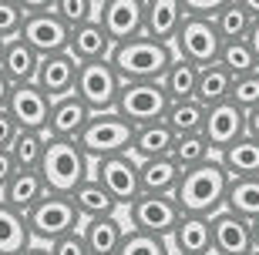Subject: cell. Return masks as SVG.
Masks as SVG:
<instances>
[{"label": "cell", "instance_id": "6da1fadb", "mask_svg": "<svg viewBox=\"0 0 259 255\" xmlns=\"http://www.w3.org/2000/svg\"><path fill=\"white\" fill-rule=\"evenodd\" d=\"M229 171L222 168L219 155L209 158L199 168L182 171L179 188H175V205L182 208V215H205L212 218L215 212L226 208V191H229Z\"/></svg>", "mask_w": 259, "mask_h": 255}, {"label": "cell", "instance_id": "7a4b0ae2", "mask_svg": "<svg viewBox=\"0 0 259 255\" xmlns=\"http://www.w3.org/2000/svg\"><path fill=\"white\" fill-rule=\"evenodd\" d=\"M108 61L115 64L121 84H135V81H162V74L175 61V50H172V44H162V40L135 37V40H125V44H115Z\"/></svg>", "mask_w": 259, "mask_h": 255}, {"label": "cell", "instance_id": "3957f363", "mask_svg": "<svg viewBox=\"0 0 259 255\" xmlns=\"http://www.w3.org/2000/svg\"><path fill=\"white\" fill-rule=\"evenodd\" d=\"M40 178L48 185L51 195H71L81 181L91 178V158L81 151L77 141H64V138H48L44 148V161H40Z\"/></svg>", "mask_w": 259, "mask_h": 255}, {"label": "cell", "instance_id": "277c9868", "mask_svg": "<svg viewBox=\"0 0 259 255\" xmlns=\"http://www.w3.org/2000/svg\"><path fill=\"white\" fill-rule=\"evenodd\" d=\"M24 218H27L30 238L37 245H51V242H58V238H64V235L81 228V215H77L74 201L67 198V195H51V191Z\"/></svg>", "mask_w": 259, "mask_h": 255}, {"label": "cell", "instance_id": "5b68a950", "mask_svg": "<svg viewBox=\"0 0 259 255\" xmlns=\"http://www.w3.org/2000/svg\"><path fill=\"white\" fill-rule=\"evenodd\" d=\"M132 131L135 128L118 111L91 114V121L84 124L77 144H81V151L91 161L111 158V155H132Z\"/></svg>", "mask_w": 259, "mask_h": 255}, {"label": "cell", "instance_id": "8992f818", "mask_svg": "<svg viewBox=\"0 0 259 255\" xmlns=\"http://www.w3.org/2000/svg\"><path fill=\"white\" fill-rule=\"evenodd\" d=\"M172 97L165 94L162 81H135V84H121L115 111L125 118L132 128L138 124H152V121H165Z\"/></svg>", "mask_w": 259, "mask_h": 255}, {"label": "cell", "instance_id": "52a82bcc", "mask_svg": "<svg viewBox=\"0 0 259 255\" xmlns=\"http://www.w3.org/2000/svg\"><path fill=\"white\" fill-rule=\"evenodd\" d=\"M74 94L91 108V114L115 111L118 94H121V77H118L111 61H91L77 67V84Z\"/></svg>", "mask_w": 259, "mask_h": 255}, {"label": "cell", "instance_id": "ba28073f", "mask_svg": "<svg viewBox=\"0 0 259 255\" xmlns=\"http://www.w3.org/2000/svg\"><path fill=\"white\" fill-rule=\"evenodd\" d=\"M172 50L175 57H182V61H189L195 67L215 64L222 50V37L212 27V17H185L182 27L175 30V37H172Z\"/></svg>", "mask_w": 259, "mask_h": 255}, {"label": "cell", "instance_id": "9c48e42d", "mask_svg": "<svg viewBox=\"0 0 259 255\" xmlns=\"http://www.w3.org/2000/svg\"><path fill=\"white\" fill-rule=\"evenodd\" d=\"M91 178L118 201V208H128L142 195V178H138V161L132 155H111V158L91 161Z\"/></svg>", "mask_w": 259, "mask_h": 255}, {"label": "cell", "instance_id": "30bf717a", "mask_svg": "<svg viewBox=\"0 0 259 255\" xmlns=\"http://www.w3.org/2000/svg\"><path fill=\"white\" fill-rule=\"evenodd\" d=\"M179 218H182V208L175 205L172 195H138L128 205V225L135 232H148V235L158 238L172 235Z\"/></svg>", "mask_w": 259, "mask_h": 255}, {"label": "cell", "instance_id": "8fae6325", "mask_svg": "<svg viewBox=\"0 0 259 255\" xmlns=\"http://www.w3.org/2000/svg\"><path fill=\"white\" fill-rule=\"evenodd\" d=\"M95 20L105 27L111 44L145 37V0H108L98 7Z\"/></svg>", "mask_w": 259, "mask_h": 255}, {"label": "cell", "instance_id": "7c38bea8", "mask_svg": "<svg viewBox=\"0 0 259 255\" xmlns=\"http://www.w3.org/2000/svg\"><path fill=\"white\" fill-rule=\"evenodd\" d=\"M246 134V111L236 108L232 101L212 104L205 108V124H202V138L209 141L212 155H222L229 144H236Z\"/></svg>", "mask_w": 259, "mask_h": 255}, {"label": "cell", "instance_id": "4fadbf2b", "mask_svg": "<svg viewBox=\"0 0 259 255\" xmlns=\"http://www.w3.org/2000/svg\"><path fill=\"white\" fill-rule=\"evenodd\" d=\"M20 37L27 40L40 57H48V54H61V50H67L71 27H67L54 10H34V14H27V20H24Z\"/></svg>", "mask_w": 259, "mask_h": 255}, {"label": "cell", "instance_id": "5bb4252c", "mask_svg": "<svg viewBox=\"0 0 259 255\" xmlns=\"http://www.w3.org/2000/svg\"><path fill=\"white\" fill-rule=\"evenodd\" d=\"M10 118L17 121L20 131H44L48 134V118H51V97L37 84H14L7 101Z\"/></svg>", "mask_w": 259, "mask_h": 255}, {"label": "cell", "instance_id": "9a60e30c", "mask_svg": "<svg viewBox=\"0 0 259 255\" xmlns=\"http://www.w3.org/2000/svg\"><path fill=\"white\" fill-rule=\"evenodd\" d=\"M77 61L67 50L61 54H48L40 57V67H37V77H34V84L51 97V101H58V97H67L74 94V84H77Z\"/></svg>", "mask_w": 259, "mask_h": 255}, {"label": "cell", "instance_id": "2e32d148", "mask_svg": "<svg viewBox=\"0 0 259 255\" xmlns=\"http://www.w3.org/2000/svg\"><path fill=\"white\" fill-rule=\"evenodd\" d=\"M212 252L215 255H252V225L232 212L212 215Z\"/></svg>", "mask_w": 259, "mask_h": 255}, {"label": "cell", "instance_id": "e0dca14e", "mask_svg": "<svg viewBox=\"0 0 259 255\" xmlns=\"http://www.w3.org/2000/svg\"><path fill=\"white\" fill-rule=\"evenodd\" d=\"M165 242L172 255H212V218L182 215Z\"/></svg>", "mask_w": 259, "mask_h": 255}, {"label": "cell", "instance_id": "ac0fdd59", "mask_svg": "<svg viewBox=\"0 0 259 255\" xmlns=\"http://www.w3.org/2000/svg\"><path fill=\"white\" fill-rule=\"evenodd\" d=\"M91 121V108L77 94H67L51 101V118H48V138H64V141H77L84 124Z\"/></svg>", "mask_w": 259, "mask_h": 255}, {"label": "cell", "instance_id": "d6986e66", "mask_svg": "<svg viewBox=\"0 0 259 255\" xmlns=\"http://www.w3.org/2000/svg\"><path fill=\"white\" fill-rule=\"evenodd\" d=\"M111 37L105 34V27L98 20H88V24H77L71 27V37H67V54L74 57L77 64H91V61H108L111 57Z\"/></svg>", "mask_w": 259, "mask_h": 255}, {"label": "cell", "instance_id": "ffe728a7", "mask_svg": "<svg viewBox=\"0 0 259 255\" xmlns=\"http://www.w3.org/2000/svg\"><path fill=\"white\" fill-rule=\"evenodd\" d=\"M182 20H185L182 0H145V37L172 44Z\"/></svg>", "mask_w": 259, "mask_h": 255}, {"label": "cell", "instance_id": "44dd1931", "mask_svg": "<svg viewBox=\"0 0 259 255\" xmlns=\"http://www.w3.org/2000/svg\"><path fill=\"white\" fill-rule=\"evenodd\" d=\"M40 67V54L30 47L24 37H14L4 44V57H0V71L14 81V84H34Z\"/></svg>", "mask_w": 259, "mask_h": 255}, {"label": "cell", "instance_id": "7402d4cb", "mask_svg": "<svg viewBox=\"0 0 259 255\" xmlns=\"http://www.w3.org/2000/svg\"><path fill=\"white\" fill-rule=\"evenodd\" d=\"M128 225L118 215H105V218H91V222H81V235H84L91 255H115L125 242Z\"/></svg>", "mask_w": 259, "mask_h": 255}, {"label": "cell", "instance_id": "603a6c76", "mask_svg": "<svg viewBox=\"0 0 259 255\" xmlns=\"http://www.w3.org/2000/svg\"><path fill=\"white\" fill-rule=\"evenodd\" d=\"M175 134L165 121H152V124H138L132 131V158L145 161V158H165L172 155Z\"/></svg>", "mask_w": 259, "mask_h": 255}, {"label": "cell", "instance_id": "cb8c5ba5", "mask_svg": "<svg viewBox=\"0 0 259 255\" xmlns=\"http://www.w3.org/2000/svg\"><path fill=\"white\" fill-rule=\"evenodd\" d=\"M48 195V185L40 178V171H14V178L7 181V188L0 191V201H7L10 208H17L20 215H27Z\"/></svg>", "mask_w": 259, "mask_h": 255}, {"label": "cell", "instance_id": "d4e9b609", "mask_svg": "<svg viewBox=\"0 0 259 255\" xmlns=\"http://www.w3.org/2000/svg\"><path fill=\"white\" fill-rule=\"evenodd\" d=\"M138 178H142V195H175L182 171H179V165L165 155V158L138 161Z\"/></svg>", "mask_w": 259, "mask_h": 255}, {"label": "cell", "instance_id": "484cf974", "mask_svg": "<svg viewBox=\"0 0 259 255\" xmlns=\"http://www.w3.org/2000/svg\"><path fill=\"white\" fill-rule=\"evenodd\" d=\"M219 161L229 171V178H259V138L242 134L239 141L219 155Z\"/></svg>", "mask_w": 259, "mask_h": 255}, {"label": "cell", "instance_id": "4316f807", "mask_svg": "<svg viewBox=\"0 0 259 255\" xmlns=\"http://www.w3.org/2000/svg\"><path fill=\"white\" fill-rule=\"evenodd\" d=\"M67 198L74 201V208H77V215H81V222H91V218H105V215H115L118 212V201L108 195L101 185H98L95 178H88V181H81Z\"/></svg>", "mask_w": 259, "mask_h": 255}, {"label": "cell", "instance_id": "83f0119b", "mask_svg": "<svg viewBox=\"0 0 259 255\" xmlns=\"http://www.w3.org/2000/svg\"><path fill=\"white\" fill-rule=\"evenodd\" d=\"M27 245H34L27 218L7 201H0V255H20Z\"/></svg>", "mask_w": 259, "mask_h": 255}, {"label": "cell", "instance_id": "f1b7e54d", "mask_svg": "<svg viewBox=\"0 0 259 255\" xmlns=\"http://www.w3.org/2000/svg\"><path fill=\"white\" fill-rule=\"evenodd\" d=\"M232 94V74L215 61V64H205L199 67V87H195V101L212 108V104H222L229 101Z\"/></svg>", "mask_w": 259, "mask_h": 255}, {"label": "cell", "instance_id": "f546056e", "mask_svg": "<svg viewBox=\"0 0 259 255\" xmlns=\"http://www.w3.org/2000/svg\"><path fill=\"white\" fill-rule=\"evenodd\" d=\"M44 148H48V134L44 131H17L7 155L14 158L17 171H37L40 161H44Z\"/></svg>", "mask_w": 259, "mask_h": 255}, {"label": "cell", "instance_id": "4dcf8cb0", "mask_svg": "<svg viewBox=\"0 0 259 255\" xmlns=\"http://www.w3.org/2000/svg\"><path fill=\"white\" fill-rule=\"evenodd\" d=\"M226 212L256 222L259 218V178H232L226 191Z\"/></svg>", "mask_w": 259, "mask_h": 255}, {"label": "cell", "instance_id": "1f68e13d", "mask_svg": "<svg viewBox=\"0 0 259 255\" xmlns=\"http://www.w3.org/2000/svg\"><path fill=\"white\" fill-rule=\"evenodd\" d=\"M252 24H256V17H252L246 7H239L236 0L226 4V7L212 17V27H215V34L222 37V44H229V40H246L249 30H252Z\"/></svg>", "mask_w": 259, "mask_h": 255}, {"label": "cell", "instance_id": "d6a6232c", "mask_svg": "<svg viewBox=\"0 0 259 255\" xmlns=\"http://www.w3.org/2000/svg\"><path fill=\"white\" fill-rule=\"evenodd\" d=\"M162 87H165V94L172 97V101H189V97H195L199 67L189 64V61H182V57H175L172 64H168V71L162 74Z\"/></svg>", "mask_w": 259, "mask_h": 255}, {"label": "cell", "instance_id": "836d02e7", "mask_svg": "<svg viewBox=\"0 0 259 255\" xmlns=\"http://www.w3.org/2000/svg\"><path fill=\"white\" fill-rule=\"evenodd\" d=\"M165 124L172 128V134H202V124H205V104H199L195 97L189 101H172L168 111H165Z\"/></svg>", "mask_w": 259, "mask_h": 255}, {"label": "cell", "instance_id": "e575fe53", "mask_svg": "<svg viewBox=\"0 0 259 255\" xmlns=\"http://www.w3.org/2000/svg\"><path fill=\"white\" fill-rule=\"evenodd\" d=\"M168 158L179 165V171H189V168H199V165H205L209 158H215L209 148V141L202 138V134H179L172 144V155Z\"/></svg>", "mask_w": 259, "mask_h": 255}, {"label": "cell", "instance_id": "d590c367", "mask_svg": "<svg viewBox=\"0 0 259 255\" xmlns=\"http://www.w3.org/2000/svg\"><path fill=\"white\" fill-rule=\"evenodd\" d=\"M219 64L226 67L232 77L249 74V71H259V67H256V57H252V50H249V44H246V40H229V44H222Z\"/></svg>", "mask_w": 259, "mask_h": 255}, {"label": "cell", "instance_id": "8d00e7d4", "mask_svg": "<svg viewBox=\"0 0 259 255\" xmlns=\"http://www.w3.org/2000/svg\"><path fill=\"white\" fill-rule=\"evenodd\" d=\"M115 255H172V252H168V242H165V238L128 228L125 242H121V248H118Z\"/></svg>", "mask_w": 259, "mask_h": 255}, {"label": "cell", "instance_id": "74e56055", "mask_svg": "<svg viewBox=\"0 0 259 255\" xmlns=\"http://www.w3.org/2000/svg\"><path fill=\"white\" fill-rule=\"evenodd\" d=\"M229 101L242 111H252L259 108V71H249V74H239L232 77V94Z\"/></svg>", "mask_w": 259, "mask_h": 255}, {"label": "cell", "instance_id": "f35d334b", "mask_svg": "<svg viewBox=\"0 0 259 255\" xmlns=\"http://www.w3.org/2000/svg\"><path fill=\"white\" fill-rule=\"evenodd\" d=\"M51 10L64 20L67 27H77V24H88V20L98 17V7L91 4V0H54Z\"/></svg>", "mask_w": 259, "mask_h": 255}, {"label": "cell", "instance_id": "ab89813d", "mask_svg": "<svg viewBox=\"0 0 259 255\" xmlns=\"http://www.w3.org/2000/svg\"><path fill=\"white\" fill-rule=\"evenodd\" d=\"M27 20V10L17 0H0V40H14L20 37V27Z\"/></svg>", "mask_w": 259, "mask_h": 255}, {"label": "cell", "instance_id": "60d3db41", "mask_svg": "<svg viewBox=\"0 0 259 255\" xmlns=\"http://www.w3.org/2000/svg\"><path fill=\"white\" fill-rule=\"evenodd\" d=\"M48 248H51V255H91L84 235H81V228L71 232V235H64V238H58V242H51Z\"/></svg>", "mask_w": 259, "mask_h": 255}, {"label": "cell", "instance_id": "b9f144b4", "mask_svg": "<svg viewBox=\"0 0 259 255\" xmlns=\"http://www.w3.org/2000/svg\"><path fill=\"white\" fill-rule=\"evenodd\" d=\"M226 4H232V0H182L185 17H215Z\"/></svg>", "mask_w": 259, "mask_h": 255}, {"label": "cell", "instance_id": "7bdbcfd3", "mask_svg": "<svg viewBox=\"0 0 259 255\" xmlns=\"http://www.w3.org/2000/svg\"><path fill=\"white\" fill-rule=\"evenodd\" d=\"M17 121L10 118V111L7 108H0V151H7L10 144H14V138H17Z\"/></svg>", "mask_w": 259, "mask_h": 255}, {"label": "cell", "instance_id": "ee69618b", "mask_svg": "<svg viewBox=\"0 0 259 255\" xmlns=\"http://www.w3.org/2000/svg\"><path fill=\"white\" fill-rule=\"evenodd\" d=\"M14 171H17L14 168V158H10L7 151H0V191L7 188V181L14 178Z\"/></svg>", "mask_w": 259, "mask_h": 255}, {"label": "cell", "instance_id": "f6af8a7d", "mask_svg": "<svg viewBox=\"0 0 259 255\" xmlns=\"http://www.w3.org/2000/svg\"><path fill=\"white\" fill-rule=\"evenodd\" d=\"M10 91H14V81H10L4 71H0V108H7V101H10Z\"/></svg>", "mask_w": 259, "mask_h": 255}, {"label": "cell", "instance_id": "bcb514c9", "mask_svg": "<svg viewBox=\"0 0 259 255\" xmlns=\"http://www.w3.org/2000/svg\"><path fill=\"white\" fill-rule=\"evenodd\" d=\"M246 134H252V138H259V108H252V111H246Z\"/></svg>", "mask_w": 259, "mask_h": 255}, {"label": "cell", "instance_id": "7dc6e473", "mask_svg": "<svg viewBox=\"0 0 259 255\" xmlns=\"http://www.w3.org/2000/svg\"><path fill=\"white\" fill-rule=\"evenodd\" d=\"M246 44H249L252 57H256V67H259V20L252 24V30H249V37H246Z\"/></svg>", "mask_w": 259, "mask_h": 255}, {"label": "cell", "instance_id": "c3c4849f", "mask_svg": "<svg viewBox=\"0 0 259 255\" xmlns=\"http://www.w3.org/2000/svg\"><path fill=\"white\" fill-rule=\"evenodd\" d=\"M17 4L27 10V14H34V10H51V4H54V0H17Z\"/></svg>", "mask_w": 259, "mask_h": 255}, {"label": "cell", "instance_id": "681fc988", "mask_svg": "<svg viewBox=\"0 0 259 255\" xmlns=\"http://www.w3.org/2000/svg\"><path fill=\"white\" fill-rule=\"evenodd\" d=\"M20 255H51V248H48V245H37V242H34V245H27Z\"/></svg>", "mask_w": 259, "mask_h": 255}, {"label": "cell", "instance_id": "f907efd6", "mask_svg": "<svg viewBox=\"0 0 259 255\" xmlns=\"http://www.w3.org/2000/svg\"><path fill=\"white\" fill-rule=\"evenodd\" d=\"M236 4H239V7H246V10L252 14V17L259 20V0H236Z\"/></svg>", "mask_w": 259, "mask_h": 255}, {"label": "cell", "instance_id": "816d5d0a", "mask_svg": "<svg viewBox=\"0 0 259 255\" xmlns=\"http://www.w3.org/2000/svg\"><path fill=\"white\" fill-rule=\"evenodd\" d=\"M249 225H252V252H259V218L249 222Z\"/></svg>", "mask_w": 259, "mask_h": 255}, {"label": "cell", "instance_id": "f5cc1de1", "mask_svg": "<svg viewBox=\"0 0 259 255\" xmlns=\"http://www.w3.org/2000/svg\"><path fill=\"white\" fill-rule=\"evenodd\" d=\"M91 4H95V7H101V4H108V0H91Z\"/></svg>", "mask_w": 259, "mask_h": 255}, {"label": "cell", "instance_id": "db71d44e", "mask_svg": "<svg viewBox=\"0 0 259 255\" xmlns=\"http://www.w3.org/2000/svg\"><path fill=\"white\" fill-rule=\"evenodd\" d=\"M4 44H7V40H0V57H4Z\"/></svg>", "mask_w": 259, "mask_h": 255}, {"label": "cell", "instance_id": "11a10c76", "mask_svg": "<svg viewBox=\"0 0 259 255\" xmlns=\"http://www.w3.org/2000/svg\"><path fill=\"white\" fill-rule=\"evenodd\" d=\"M252 255H259V252H252Z\"/></svg>", "mask_w": 259, "mask_h": 255}, {"label": "cell", "instance_id": "9f6ffc18", "mask_svg": "<svg viewBox=\"0 0 259 255\" xmlns=\"http://www.w3.org/2000/svg\"><path fill=\"white\" fill-rule=\"evenodd\" d=\"M212 255H215V252H212Z\"/></svg>", "mask_w": 259, "mask_h": 255}]
</instances>
